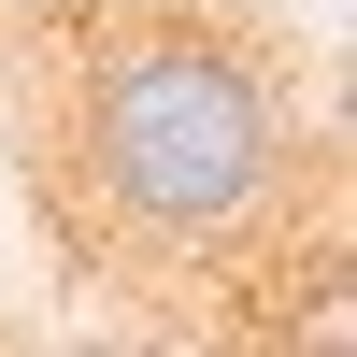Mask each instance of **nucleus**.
<instances>
[{
    "label": "nucleus",
    "instance_id": "nucleus-1",
    "mask_svg": "<svg viewBox=\"0 0 357 357\" xmlns=\"http://www.w3.org/2000/svg\"><path fill=\"white\" fill-rule=\"evenodd\" d=\"M272 86H257V57L200 43V29H158V43H114L100 72H86V172H100V200L129 229H158V243H215V229H243L257 200H272Z\"/></svg>",
    "mask_w": 357,
    "mask_h": 357
},
{
    "label": "nucleus",
    "instance_id": "nucleus-2",
    "mask_svg": "<svg viewBox=\"0 0 357 357\" xmlns=\"http://www.w3.org/2000/svg\"><path fill=\"white\" fill-rule=\"evenodd\" d=\"M272 343L286 357H357V272H343V257H314V272L272 301Z\"/></svg>",
    "mask_w": 357,
    "mask_h": 357
}]
</instances>
